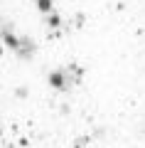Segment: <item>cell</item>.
<instances>
[{
	"instance_id": "6da1fadb",
	"label": "cell",
	"mask_w": 145,
	"mask_h": 148,
	"mask_svg": "<svg viewBox=\"0 0 145 148\" xmlns=\"http://www.w3.org/2000/svg\"><path fill=\"white\" fill-rule=\"evenodd\" d=\"M37 5H39V10H49V8H52V3H49V0H39V3H37Z\"/></svg>"
}]
</instances>
